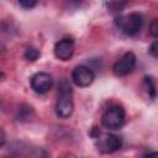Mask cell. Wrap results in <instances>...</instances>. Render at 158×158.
<instances>
[{
  "label": "cell",
  "instance_id": "obj_9",
  "mask_svg": "<svg viewBox=\"0 0 158 158\" xmlns=\"http://www.w3.org/2000/svg\"><path fill=\"white\" fill-rule=\"evenodd\" d=\"M33 114V110L30 105H26V104H22L19 106L17 109V114H16V117L17 120H21V121H25V120H28L31 117V115Z\"/></svg>",
  "mask_w": 158,
  "mask_h": 158
},
{
  "label": "cell",
  "instance_id": "obj_13",
  "mask_svg": "<svg viewBox=\"0 0 158 158\" xmlns=\"http://www.w3.org/2000/svg\"><path fill=\"white\" fill-rule=\"evenodd\" d=\"M19 5L20 6H22L23 9H32V7H35L36 5H37V1H35V0H21V1H19Z\"/></svg>",
  "mask_w": 158,
  "mask_h": 158
},
{
  "label": "cell",
  "instance_id": "obj_10",
  "mask_svg": "<svg viewBox=\"0 0 158 158\" xmlns=\"http://www.w3.org/2000/svg\"><path fill=\"white\" fill-rule=\"evenodd\" d=\"M40 56H41L40 51H38L36 47H33V46L27 47V48H26V51H25V53H23L25 59H26V60H28V62H35V60H37Z\"/></svg>",
  "mask_w": 158,
  "mask_h": 158
},
{
  "label": "cell",
  "instance_id": "obj_7",
  "mask_svg": "<svg viewBox=\"0 0 158 158\" xmlns=\"http://www.w3.org/2000/svg\"><path fill=\"white\" fill-rule=\"evenodd\" d=\"M31 88L37 94H46L48 93L53 86V78L49 73L46 72H38L31 77L30 80Z\"/></svg>",
  "mask_w": 158,
  "mask_h": 158
},
{
  "label": "cell",
  "instance_id": "obj_6",
  "mask_svg": "<svg viewBox=\"0 0 158 158\" xmlns=\"http://www.w3.org/2000/svg\"><path fill=\"white\" fill-rule=\"evenodd\" d=\"M94 79H95V73L88 65L84 64L77 65L72 72V80L79 88L89 86L94 81Z\"/></svg>",
  "mask_w": 158,
  "mask_h": 158
},
{
  "label": "cell",
  "instance_id": "obj_1",
  "mask_svg": "<svg viewBox=\"0 0 158 158\" xmlns=\"http://www.w3.org/2000/svg\"><path fill=\"white\" fill-rule=\"evenodd\" d=\"M74 110L73 90L67 80H62L58 85V96L56 102V114L60 118H68Z\"/></svg>",
  "mask_w": 158,
  "mask_h": 158
},
{
  "label": "cell",
  "instance_id": "obj_11",
  "mask_svg": "<svg viewBox=\"0 0 158 158\" xmlns=\"http://www.w3.org/2000/svg\"><path fill=\"white\" fill-rule=\"evenodd\" d=\"M143 83H144V86L147 89V93L151 95V98L152 99H156V83H154V79L151 75H146Z\"/></svg>",
  "mask_w": 158,
  "mask_h": 158
},
{
  "label": "cell",
  "instance_id": "obj_19",
  "mask_svg": "<svg viewBox=\"0 0 158 158\" xmlns=\"http://www.w3.org/2000/svg\"><path fill=\"white\" fill-rule=\"evenodd\" d=\"M5 79V73L2 70H0V81H2Z\"/></svg>",
  "mask_w": 158,
  "mask_h": 158
},
{
  "label": "cell",
  "instance_id": "obj_14",
  "mask_svg": "<svg viewBox=\"0 0 158 158\" xmlns=\"http://www.w3.org/2000/svg\"><path fill=\"white\" fill-rule=\"evenodd\" d=\"M149 31H151L152 36H153L154 38H157V36H158V20H157V19H153V21L151 22V25H149Z\"/></svg>",
  "mask_w": 158,
  "mask_h": 158
},
{
  "label": "cell",
  "instance_id": "obj_15",
  "mask_svg": "<svg viewBox=\"0 0 158 158\" xmlns=\"http://www.w3.org/2000/svg\"><path fill=\"white\" fill-rule=\"evenodd\" d=\"M149 53H151L154 58L158 57V42H157V41H154V42L151 44V47H149Z\"/></svg>",
  "mask_w": 158,
  "mask_h": 158
},
{
  "label": "cell",
  "instance_id": "obj_2",
  "mask_svg": "<svg viewBox=\"0 0 158 158\" xmlns=\"http://www.w3.org/2000/svg\"><path fill=\"white\" fill-rule=\"evenodd\" d=\"M115 25L126 36H136L143 27V16L139 12H130L115 17Z\"/></svg>",
  "mask_w": 158,
  "mask_h": 158
},
{
  "label": "cell",
  "instance_id": "obj_4",
  "mask_svg": "<svg viewBox=\"0 0 158 158\" xmlns=\"http://www.w3.org/2000/svg\"><path fill=\"white\" fill-rule=\"evenodd\" d=\"M136 54L133 52L123 53L112 65V72L116 77H125L132 72L136 65Z\"/></svg>",
  "mask_w": 158,
  "mask_h": 158
},
{
  "label": "cell",
  "instance_id": "obj_16",
  "mask_svg": "<svg viewBox=\"0 0 158 158\" xmlns=\"http://www.w3.org/2000/svg\"><path fill=\"white\" fill-rule=\"evenodd\" d=\"M5 142H6V133H5V131L0 127V147H2V146L5 144Z\"/></svg>",
  "mask_w": 158,
  "mask_h": 158
},
{
  "label": "cell",
  "instance_id": "obj_3",
  "mask_svg": "<svg viewBox=\"0 0 158 158\" xmlns=\"http://www.w3.org/2000/svg\"><path fill=\"white\" fill-rule=\"evenodd\" d=\"M126 112L120 105H110L101 115V123L107 130H118L125 123Z\"/></svg>",
  "mask_w": 158,
  "mask_h": 158
},
{
  "label": "cell",
  "instance_id": "obj_18",
  "mask_svg": "<svg viewBox=\"0 0 158 158\" xmlns=\"http://www.w3.org/2000/svg\"><path fill=\"white\" fill-rule=\"evenodd\" d=\"M146 158H158V153L157 152H151L146 156Z\"/></svg>",
  "mask_w": 158,
  "mask_h": 158
},
{
  "label": "cell",
  "instance_id": "obj_8",
  "mask_svg": "<svg viewBox=\"0 0 158 158\" xmlns=\"http://www.w3.org/2000/svg\"><path fill=\"white\" fill-rule=\"evenodd\" d=\"M74 51H75V44L72 37H64L59 40L53 48L54 56L59 60H69L74 54Z\"/></svg>",
  "mask_w": 158,
  "mask_h": 158
},
{
  "label": "cell",
  "instance_id": "obj_5",
  "mask_svg": "<svg viewBox=\"0 0 158 158\" xmlns=\"http://www.w3.org/2000/svg\"><path fill=\"white\" fill-rule=\"evenodd\" d=\"M98 151L104 153V154H111L117 152L118 149H121L122 147V139L121 137L112 135V133H107L104 136H99L98 137V143H96Z\"/></svg>",
  "mask_w": 158,
  "mask_h": 158
},
{
  "label": "cell",
  "instance_id": "obj_17",
  "mask_svg": "<svg viewBox=\"0 0 158 158\" xmlns=\"http://www.w3.org/2000/svg\"><path fill=\"white\" fill-rule=\"evenodd\" d=\"M90 136H91L93 138H98V137L100 136V131H99L96 127H94L93 131H91V133H90Z\"/></svg>",
  "mask_w": 158,
  "mask_h": 158
},
{
  "label": "cell",
  "instance_id": "obj_12",
  "mask_svg": "<svg viewBox=\"0 0 158 158\" xmlns=\"http://www.w3.org/2000/svg\"><path fill=\"white\" fill-rule=\"evenodd\" d=\"M106 5H107V7H109L111 11L120 12V11H122V9L126 6V2H107Z\"/></svg>",
  "mask_w": 158,
  "mask_h": 158
}]
</instances>
